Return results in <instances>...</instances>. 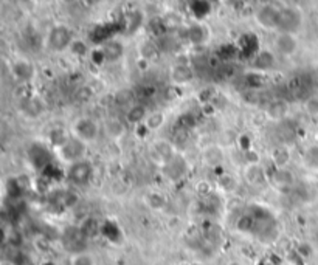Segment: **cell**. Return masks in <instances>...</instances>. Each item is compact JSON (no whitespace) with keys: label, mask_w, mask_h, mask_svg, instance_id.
<instances>
[{"label":"cell","mask_w":318,"mask_h":265,"mask_svg":"<svg viewBox=\"0 0 318 265\" xmlns=\"http://www.w3.org/2000/svg\"><path fill=\"white\" fill-rule=\"evenodd\" d=\"M165 121H166V115L163 112H152L148 115L146 121H144V126L149 129V132H154V130L162 129Z\"/></svg>","instance_id":"44dd1931"},{"label":"cell","mask_w":318,"mask_h":265,"mask_svg":"<svg viewBox=\"0 0 318 265\" xmlns=\"http://www.w3.org/2000/svg\"><path fill=\"white\" fill-rule=\"evenodd\" d=\"M94 96H95V91L90 86H81L75 91V99L81 104L90 102L92 99H94Z\"/></svg>","instance_id":"d4e9b609"},{"label":"cell","mask_w":318,"mask_h":265,"mask_svg":"<svg viewBox=\"0 0 318 265\" xmlns=\"http://www.w3.org/2000/svg\"><path fill=\"white\" fill-rule=\"evenodd\" d=\"M270 158H272V163L275 165V168H287L290 163V158H292V152H290V149L286 144H281V146L273 148Z\"/></svg>","instance_id":"8fae6325"},{"label":"cell","mask_w":318,"mask_h":265,"mask_svg":"<svg viewBox=\"0 0 318 265\" xmlns=\"http://www.w3.org/2000/svg\"><path fill=\"white\" fill-rule=\"evenodd\" d=\"M244 160H245L247 165H259L261 155H259L258 151H255L253 148H251V149H248V151L244 152Z\"/></svg>","instance_id":"1f68e13d"},{"label":"cell","mask_w":318,"mask_h":265,"mask_svg":"<svg viewBox=\"0 0 318 265\" xmlns=\"http://www.w3.org/2000/svg\"><path fill=\"white\" fill-rule=\"evenodd\" d=\"M69 51L72 53L73 56H78V58H84L89 55V45L86 44V41H83V39H78L75 37L73 42L69 48Z\"/></svg>","instance_id":"cb8c5ba5"},{"label":"cell","mask_w":318,"mask_h":265,"mask_svg":"<svg viewBox=\"0 0 318 265\" xmlns=\"http://www.w3.org/2000/svg\"><path fill=\"white\" fill-rule=\"evenodd\" d=\"M169 78L174 86H185L194 81V70L190 67V64H176L172 65Z\"/></svg>","instance_id":"30bf717a"},{"label":"cell","mask_w":318,"mask_h":265,"mask_svg":"<svg viewBox=\"0 0 318 265\" xmlns=\"http://www.w3.org/2000/svg\"><path fill=\"white\" fill-rule=\"evenodd\" d=\"M317 144H318V134H317Z\"/></svg>","instance_id":"74e56055"},{"label":"cell","mask_w":318,"mask_h":265,"mask_svg":"<svg viewBox=\"0 0 318 265\" xmlns=\"http://www.w3.org/2000/svg\"><path fill=\"white\" fill-rule=\"evenodd\" d=\"M196 191L201 195H208L211 192V184L208 181H199L196 184Z\"/></svg>","instance_id":"836d02e7"},{"label":"cell","mask_w":318,"mask_h":265,"mask_svg":"<svg viewBox=\"0 0 318 265\" xmlns=\"http://www.w3.org/2000/svg\"><path fill=\"white\" fill-rule=\"evenodd\" d=\"M223 160V151L220 146H210L204 152V162L210 166H217Z\"/></svg>","instance_id":"ac0fdd59"},{"label":"cell","mask_w":318,"mask_h":265,"mask_svg":"<svg viewBox=\"0 0 318 265\" xmlns=\"http://www.w3.org/2000/svg\"><path fill=\"white\" fill-rule=\"evenodd\" d=\"M72 265H95V259L89 253H78L73 256Z\"/></svg>","instance_id":"83f0119b"},{"label":"cell","mask_w":318,"mask_h":265,"mask_svg":"<svg viewBox=\"0 0 318 265\" xmlns=\"http://www.w3.org/2000/svg\"><path fill=\"white\" fill-rule=\"evenodd\" d=\"M73 39H75V34L67 25H55L53 28H50L45 44L50 51L62 53L70 48Z\"/></svg>","instance_id":"6da1fadb"},{"label":"cell","mask_w":318,"mask_h":265,"mask_svg":"<svg viewBox=\"0 0 318 265\" xmlns=\"http://www.w3.org/2000/svg\"><path fill=\"white\" fill-rule=\"evenodd\" d=\"M188 37H190V41L193 44H201L204 41V28H202V26H199V25L191 26Z\"/></svg>","instance_id":"f546056e"},{"label":"cell","mask_w":318,"mask_h":265,"mask_svg":"<svg viewBox=\"0 0 318 265\" xmlns=\"http://www.w3.org/2000/svg\"><path fill=\"white\" fill-rule=\"evenodd\" d=\"M70 138V135L67 134V130L62 129V127H55V129H51L50 130V134H48V141L51 146H55L56 149L62 148V146L67 143V140Z\"/></svg>","instance_id":"d6986e66"},{"label":"cell","mask_w":318,"mask_h":265,"mask_svg":"<svg viewBox=\"0 0 318 265\" xmlns=\"http://www.w3.org/2000/svg\"><path fill=\"white\" fill-rule=\"evenodd\" d=\"M106 134H107L112 140H120L126 134V127L120 120H109L104 126Z\"/></svg>","instance_id":"ffe728a7"},{"label":"cell","mask_w":318,"mask_h":265,"mask_svg":"<svg viewBox=\"0 0 318 265\" xmlns=\"http://www.w3.org/2000/svg\"><path fill=\"white\" fill-rule=\"evenodd\" d=\"M177 87H179V86L172 84V86L169 87V90H166V98H168V99H176V98H179V96H177Z\"/></svg>","instance_id":"d590c367"},{"label":"cell","mask_w":318,"mask_h":265,"mask_svg":"<svg viewBox=\"0 0 318 265\" xmlns=\"http://www.w3.org/2000/svg\"><path fill=\"white\" fill-rule=\"evenodd\" d=\"M228 265H242V264H239V262H231V264H228Z\"/></svg>","instance_id":"8d00e7d4"},{"label":"cell","mask_w":318,"mask_h":265,"mask_svg":"<svg viewBox=\"0 0 318 265\" xmlns=\"http://www.w3.org/2000/svg\"><path fill=\"white\" fill-rule=\"evenodd\" d=\"M304 23V16L300 8L297 6H286L281 8V20L278 31H287L297 34Z\"/></svg>","instance_id":"277c9868"},{"label":"cell","mask_w":318,"mask_h":265,"mask_svg":"<svg viewBox=\"0 0 318 265\" xmlns=\"http://www.w3.org/2000/svg\"><path fill=\"white\" fill-rule=\"evenodd\" d=\"M149 155H151L154 163L160 165V166H166L171 160H174L176 158V151H174V146H172L169 141L157 140L151 146Z\"/></svg>","instance_id":"ba28073f"},{"label":"cell","mask_w":318,"mask_h":265,"mask_svg":"<svg viewBox=\"0 0 318 265\" xmlns=\"http://www.w3.org/2000/svg\"><path fill=\"white\" fill-rule=\"evenodd\" d=\"M308 165L311 168H318V157H315V152H314V148H311L308 151Z\"/></svg>","instance_id":"e575fe53"},{"label":"cell","mask_w":318,"mask_h":265,"mask_svg":"<svg viewBox=\"0 0 318 265\" xmlns=\"http://www.w3.org/2000/svg\"><path fill=\"white\" fill-rule=\"evenodd\" d=\"M219 188L225 192H233L237 188V180L231 174H222L217 180Z\"/></svg>","instance_id":"603a6c76"},{"label":"cell","mask_w":318,"mask_h":265,"mask_svg":"<svg viewBox=\"0 0 318 265\" xmlns=\"http://www.w3.org/2000/svg\"><path fill=\"white\" fill-rule=\"evenodd\" d=\"M237 138H239V135H237L233 129H225L220 132V141L223 146H231L237 143Z\"/></svg>","instance_id":"4316f807"},{"label":"cell","mask_w":318,"mask_h":265,"mask_svg":"<svg viewBox=\"0 0 318 265\" xmlns=\"http://www.w3.org/2000/svg\"><path fill=\"white\" fill-rule=\"evenodd\" d=\"M73 135L78 137L79 140H83L86 143H92L95 141L98 134H100V126L95 120H92V118H79L73 123Z\"/></svg>","instance_id":"5b68a950"},{"label":"cell","mask_w":318,"mask_h":265,"mask_svg":"<svg viewBox=\"0 0 318 265\" xmlns=\"http://www.w3.org/2000/svg\"><path fill=\"white\" fill-rule=\"evenodd\" d=\"M94 176V166L87 160H79L76 163H72L67 172L69 180L76 184V186H86Z\"/></svg>","instance_id":"8992f818"},{"label":"cell","mask_w":318,"mask_h":265,"mask_svg":"<svg viewBox=\"0 0 318 265\" xmlns=\"http://www.w3.org/2000/svg\"><path fill=\"white\" fill-rule=\"evenodd\" d=\"M272 180L280 186H292L295 183V174L289 168H276Z\"/></svg>","instance_id":"e0dca14e"},{"label":"cell","mask_w":318,"mask_h":265,"mask_svg":"<svg viewBox=\"0 0 318 265\" xmlns=\"http://www.w3.org/2000/svg\"><path fill=\"white\" fill-rule=\"evenodd\" d=\"M244 176H245V180L250 184H253V186H259V184H262L264 180H266L264 169L259 165H247Z\"/></svg>","instance_id":"2e32d148"},{"label":"cell","mask_w":318,"mask_h":265,"mask_svg":"<svg viewBox=\"0 0 318 265\" xmlns=\"http://www.w3.org/2000/svg\"><path fill=\"white\" fill-rule=\"evenodd\" d=\"M255 20L264 30L278 31L281 20V8L275 6L273 3H262L255 12Z\"/></svg>","instance_id":"7a4b0ae2"},{"label":"cell","mask_w":318,"mask_h":265,"mask_svg":"<svg viewBox=\"0 0 318 265\" xmlns=\"http://www.w3.org/2000/svg\"><path fill=\"white\" fill-rule=\"evenodd\" d=\"M11 75L14 76L16 81H19L20 84H28L34 76V67L30 61L17 59L11 64Z\"/></svg>","instance_id":"9c48e42d"},{"label":"cell","mask_w":318,"mask_h":265,"mask_svg":"<svg viewBox=\"0 0 318 265\" xmlns=\"http://www.w3.org/2000/svg\"><path fill=\"white\" fill-rule=\"evenodd\" d=\"M87 143L79 140L78 137L72 135L67 143H65L62 148L58 149V154L61 157V160L65 163H76L79 160H84V155L87 152Z\"/></svg>","instance_id":"3957f363"},{"label":"cell","mask_w":318,"mask_h":265,"mask_svg":"<svg viewBox=\"0 0 318 265\" xmlns=\"http://www.w3.org/2000/svg\"><path fill=\"white\" fill-rule=\"evenodd\" d=\"M287 112H289V104L284 99L272 101L266 109V115L270 118V120H283V118L287 115Z\"/></svg>","instance_id":"9a60e30c"},{"label":"cell","mask_w":318,"mask_h":265,"mask_svg":"<svg viewBox=\"0 0 318 265\" xmlns=\"http://www.w3.org/2000/svg\"><path fill=\"white\" fill-rule=\"evenodd\" d=\"M103 55L104 59L107 62H116L123 58V53H124V47L121 45V42L118 41H110L103 47Z\"/></svg>","instance_id":"5bb4252c"},{"label":"cell","mask_w":318,"mask_h":265,"mask_svg":"<svg viewBox=\"0 0 318 265\" xmlns=\"http://www.w3.org/2000/svg\"><path fill=\"white\" fill-rule=\"evenodd\" d=\"M304 110L311 116H318V96H311L304 101Z\"/></svg>","instance_id":"f1b7e54d"},{"label":"cell","mask_w":318,"mask_h":265,"mask_svg":"<svg viewBox=\"0 0 318 265\" xmlns=\"http://www.w3.org/2000/svg\"><path fill=\"white\" fill-rule=\"evenodd\" d=\"M26 104V112H31L33 116H37V115H41L45 109V105L42 102V99H39V98H30V99H26L25 101Z\"/></svg>","instance_id":"484cf974"},{"label":"cell","mask_w":318,"mask_h":265,"mask_svg":"<svg viewBox=\"0 0 318 265\" xmlns=\"http://www.w3.org/2000/svg\"><path fill=\"white\" fill-rule=\"evenodd\" d=\"M273 44H275V50L286 58L294 56L300 48V41L297 34L287 33V31H276Z\"/></svg>","instance_id":"52a82bcc"},{"label":"cell","mask_w":318,"mask_h":265,"mask_svg":"<svg viewBox=\"0 0 318 265\" xmlns=\"http://www.w3.org/2000/svg\"><path fill=\"white\" fill-rule=\"evenodd\" d=\"M146 205L154 211H160L166 206V197L162 192L152 191L146 195Z\"/></svg>","instance_id":"7402d4cb"},{"label":"cell","mask_w":318,"mask_h":265,"mask_svg":"<svg viewBox=\"0 0 318 265\" xmlns=\"http://www.w3.org/2000/svg\"><path fill=\"white\" fill-rule=\"evenodd\" d=\"M297 253L301 256V258H304V259H308V258H311L312 256V253H314V250H312V247L309 245V244H306V242H303V244H300L298 247H297Z\"/></svg>","instance_id":"d6a6232c"},{"label":"cell","mask_w":318,"mask_h":265,"mask_svg":"<svg viewBox=\"0 0 318 265\" xmlns=\"http://www.w3.org/2000/svg\"><path fill=\"white\" fill-rule=\"evenodd\" d=\"M14 96H16L17 99H22V101L30 99V96H31L30 84H19V87L14 90Z\"/></svg>","instance_id":"4dcf8cb0"},{"label":"cell","mask_w":318,"mask_h":265,"mask_svg":"<svg viewBox=\"0 0 318 265\" xmlns=\"http://www.w3.org/2000/svg\"><path fill=\"white\" fill-rule=\"evenodd\" d=\"M253 67L259 72H269L275 67V55L269 50H262L253 59Z\"/></svg>","instance_id":"4fadbf2b"},{"label":"cell","mask_w":318,"mask_h":265,"mask_svg":"<svg viewBox=\"0 0 318 265\" xmlns=\"http://www.w3.org/2000/svg\"><path fill=\"white\" fill-rule=\"evenodd\" d=\"M148 115H149V112L146 109V105L135 104V105H132V107L126 112V121L129 124L138 126V124H143L144 121H146Z\"/></svg>","instance_id":"7c38bea8"}]
</instances>
